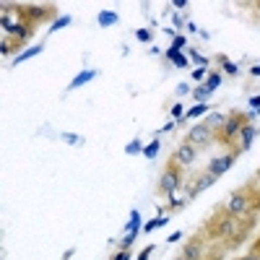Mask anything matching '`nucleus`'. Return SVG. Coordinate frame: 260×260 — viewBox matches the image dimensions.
<instances>
[{"mask_svg": "<svg viewBox=\"0 0 260 260\" xmlns=\"http://www.w3.org/2000/svg\"><path fill=\"white\" fill-rule=\"evenodd\" d=\"M135 151H141V141H130L125 146V154H135Z\"/></svg>", "mask_w": 260, "mask_h": 260, "instance_id": "obj_31", "label": "nucleus"}, {"mask_svg": "<svg viewBox=\"0 0 260 260\" xmlns=\"http://www.w3.org/2000/svg\"><path fill=\"white\" fill-rule=\"evenodd\" d=\"M164 224H169V219H159V221H148L146 224V232H154L156 226H164Z\"/></svg>", "mask_w": 260, "mask_h": 260, "instance_id": "obj_29", "label": "nucleus"}, {"mask_svg": "<svg viewBox=\"0 0 260 260\" xmlns=\"http://www.w3.org/2000/svg\"><path fill=\"white\" fill-rule=\"evenodd\" d=\"M70 255H73V252H70V250H68V252H65V255H63V260H70Z\"/></svg>", "mask_w": 260, "mask_h": 260, "instance_id": "obj_42", "label": "nucleus"}, {"mask_svg": "<svg viewBox=\"0 0 260 260\" xmlns=\"http://www.w3.org/2000/svg\"><path fill=\"white\" fill-rule=\"evenodd\" d=\"M219 63L224 65V70H226L229 75H237V73H239V68H237L234 63H229V57H226V55H219Z\"/></svg>", "mask_w": 260, "mask_h": 260, "instance_id": "obj_22", "label": "nucleus"}, {"mask_svg": "<svg viewBox=\"0 0 260 260\" xmlns=\"http://www.w3.org/2000/svg\"><path fill=\"white\" fill-rule=\"evenodd\" d=\"M247 115H242V112H232V115H226V122H224V128L216 133V138H219V143H224V146H232L234 143V148H237V138H239V130L247 125Z\"/></svg>", "mask_w": 260, "mask_h": 260, "instance_id": "obj_1", "label": "nucleus"}, {"mask_svg": "<svg viewBox=\"0 0 260 260\" xmlns=\"http://www.w3.org/2000/svg\"><path fill=\"white\" fill-rule=\"evenodd\" d=\"M172 8H188V0H175Z\"/></svg>", "mask_w": 260, "mask_h": 260, "instance_id": "obj_37", "label": "nucleus"}, {"mask_svg": "<svg viewBox=\"0 0 260 260\" xmlns=\"http://www.w3.org/2000/svg\"><path fill=\"white\" fill-rule=\"evenodd\" d=\"M237 260H260V255H255V252H252V255H244V257H237Z\"/></svg>", "mask_w": 260, "mask_h": 260, "instance_id": "obj_39", "label": "nucleus"}, {"mask_svg": "<svg viewBox=\"0 0 260 260\" xmlns=\"http://www.w3.org/2000/svg\"><path fill=\"white\" fill-rule=\"evenodd\" d=\"M237 156H239V151L232 148L229 154H221V156H216V159H211V161H208V172H211L213 177H221L224 172L232 169V164L237 161Z\"/></svg>", "mask_w": 260, "mask_h": 260, "instance_id": "obj_5", "label": "nucleus"}, {"mask_svg": "<svg viewBox=\"0 0 260 260\" xmlns=\"http://www.w3.org/2000/svg\"><path fill=\"white\" fill-rule=\"evenodd\" d=\"M112 260H130V255H128V250H117Z\"/></svg>", "mask_w": 260, "mask_h": 260, "instance_id": "obj_33", "label": "nucleus"}, {"mask_svg": "<svg viewBox=\"0 0 260 260\" xmlns=\"http://www.w3.org/2000/svg\"><path fill=\"white\" fill-rule=\"evenodd\" d=\"M255 135H257V130H255V125H244L242 130H239V138H237V151H247L250 146H252V141H255Z\"/></svg>", "mask_w": 260, "mask_h": 260, "instance_id": "obj_10", "label": "nucleus"}, {"mask_svg": "<svg viewBox=\"0 0 260 260\" xmlns=\"http://www.w3.org/2000/svg\"><path fill=\"white\" fill-rule=\"evenodd\" d=\"M213 182H216V177H213L211 172H206V175H201V177H195L193 180V185H190V190H188V201L190 198H195L198 193H203V190H208Z\"/></svg>", "mask_w": 260, "mask_h": 260, "instance_id": "obj_8", "label": "nucleus"}, {"mask_svg": "<svg viewBox=\"0 0 260 260\" xmlns=\"http://www.w3.org/2000/svg\"><path fill=\"white\" fill-rule=\"evenodd\" d=\"M185 203H188V198H177V193L169 195V208H172V211H175V208H182Z\"/></svg>", "mask_w": 260, "mask_h": 260, "instance_id": "obj_26", "label": "nucleus"}, {"mask_svg": "<svg viewBox=\"0 0 260 260\" xmlns=\"http://www.w3.org/2000/svg\"><path fill=\"white\" fill-rule=\"evenodd\" d=\"M39 52H42V44H37V47H29V50H24L21 55H16V57H13V65H21L24 60H29V57H37Z\"/></svg>", "mask_w": 260, "mask_h": 260, "instance_id": "obj_16", "label": "nucleus"}, {"mask_svg": "<svg viewBox=\"0 0 260 260\" xmlns=\"http://www.w3.org/2000/svg\"><path fill=\"white\" fill-rule=\"evenodd\" d=\"M172 24H175V26L180 29L182 24H185V19H182V16H180V13H175V16H172Z\"/></svg>", "mask_w": 260, "mask_h": 260, "instance_id": "obj_36", "label": "nucleus"}, {"mask_svg": "<svg viewBox=\"0 0 260 260\" xmlns=\"http://www.w3.org/2000/svg\"><path fill=\"white\" fill-rule=\"evenodd\" d=\"M73 19L70 16H60L57 21H52V26H50V32H57V29H63V26H68Z\"/></svg>", "mask_w": 260, "mask_h": 260, "instance_id": "obj_25", "label": "nucleus"}, {"mask_svg": "<svg viewBox=\"0 0 260 260\" xmlns=\"http://www.w3.org/2000/svg\"><path fill=\"white\" fill-rule=\"evenodd\" d=\"M226 211H229V216H244V213H250V195H247V188H244V190H237L232 198H229Z\"/></svg>", "mask_w": 260, "mask_h": 260, "instance_id": "obj_6", "label": "nucleus"}, {"mask_svg": "<svg viewBox=\"0 0 260 260\" xmlns=\"http://www.w3.org/2000/svg\"><path fill=\"white\" fill-rule=\"evenodd\" d=\"M177 239H182V234H180V232H175V234H169V239H166V242H177Z\"/></svg>", "mask_w": 260, "mask_h": 260, "instance_id": "obj_40", "label": "nucleus"}, {"mask_svg": "<svg viewBox=\"0 0 260 260\" xmlns=\"http://www.w3.org/2000/svg\"><path fill=\"white\" fill-rule=\"evenodd\" d=\"M182 188V166L177 161H169L166 169L161 172V180H159V190L164 195H175L177 190Z\"/></svg>", "mask_w": 260, "mask_h": 260, "instance_id": "obj_2", "label": "nucleus"}, {"mask_svg": "<svg viewBox=\"0 0 260 260\" xmlns=\"http://www.w3.org/2000/svg\"><path fill=\"white\" fill-rule=\"evenodd\" d=\"M166 57H169V63H175L177 68H185L188 63H190V60H188V55H182L180 50H175V47H169V50H166Z\"/></svg>", "mask_w": 260, "mask_h": 260, "instance_id": "obj_14", "label": "nucleus"}, {"mask_svg": "<svg viewBox=\"0 0 260 260\" xmlns=\"http://www.w3.org/2000/svg\"><path fill=\"white\" fill-rule=\"evenodd\" d=\"M156 151H159V138H154V141H151V143L143 148V156H146V159H154Z\"/></svg>", "mask_w": 260, "mask_h": 260, "instance_id": "obj_23", "label": "nucleus"}, {"mask_svg": "<svg viewBox=\"0 0 260 260\" xmlns=\"http://www.w3.org/2000/svg\"><path fill=\"white\" fill-rule=\"evenodd\" d=\"M224 122H226V115H221V112H211L208 117H206V125L211 128V130H221L224 128Z\"/></svg>", "mask_w": 260, "mask_h": 260, "instance_id": "obj_13", "label": "nucleus"}, {"mask_svg": "<svg viewBox=\"0 0 260 260\" xmlns=\"http://www.w3.org/2000/svg\"><path fill=\"white\" fill-rule=\"evenodd\" d=\"M151 37H154V34H151V29H138V32H135V39H138V42H151Z\"/></svg>", "mask_w": 260, "mask_h": 260, "instance_id": "obj_27", "label": "nucleus"}, {"mask_svg": "<svg viewBox=\"0 0 260 260\" xmlns=\"http://www.w3.org/2000/svg\"><path fill=\"white\" fill-rule=\"evenodd\" d=\"M175 260H185V257H175Z\"/></svg>", "mask_w": 260, "mask_h": 260, "instance_id": "obj_43", "label": "nucleus"}, {"mask_svg": "<svg viewBox=\"0 0 260 260\" xmlns=\"http://www.w3.org/2000/svg\"><path fill=\"white\" fill-rule=\"evenodd\" d=\"M250 107H252V110H255L257 115H260V97H252V99H250Z\"/></svg>", "mask_w": 260, "mask_h": 260, "instance_id": "obj_35", "label": "nucleus"}, {"mask_svg": "<svg viewBox=\"0 0 260 260\" xmlns=\"http://www.w3.org/2000/svg\"><path fill=\"white\" fill-rule=\"evenodd\" d=\"M177 94H182V97L190 94V83H180V86H177Z\"/></svg>", "mask_w": 260, "mask_h": 260, "instance_id": "obj_34", "label": "nucleus"}, {"mask_svg": "<svg viewBox=\"0 0 260 260\" xmlns=\"http://www.w3.org/2000/svg\"><path fill=\"white\" fill-rule=\"evenodd\" d=\"M120 21V16L115 11H99V16H97V24L102 26V29H107V26H115Z\"/></svg>", "mask_w": 260, "mask_h": 260, "instance_id": "obj_12", "label": "nucleus"}, {"mask_svg": "<svg viewBox=\"0 0 260 260\" xmlns=\"http://www.w3.org/2000/svg\"><path fill=\"white\" fill-rule=\"evenodd\" d=\"M169 115H172V117H175L177 122H180L182 117H185V112H182V104H180V102H177V104L172 107V112H169Z\"/></svg>", "mask_w": 260, "mask_h": 260, "instance_id": "obj_28", "label": "nucleus"}, {"mask_svg": "<svg viewBox=\"0 0 260 260\" xmlns=\"http://www.w3.org/2000/svg\"><path fill=\"white\" fill-rule=\"evenodd\" d=\"M250 75H255V78H257V75H260V63H257V65H252V68H250Z\"/></svg>", "mask_w": 260, "mask_h": 260, "instance_id": "obj_38", "label": "nucleus"}, {"mask_svg": "<svg viewBox=\"0 0 260 260\" xmlns=\"http://www.w3.org/2000/svg\"><path fill=\"white\" fill-rule=\"evenodd\" d=\"M172 47H175V50H182V47H185V37H182V34L172 37Z\"/></svg>", "mask_w": 260, "mask_h": 260, "instance_id": "obj_30", "label": "nucleus"}, {"mask_svg": "<svg viewBox=\"0 0 260 260\" xmlns=\"http://www.w3.org/2000/svg\"><path fill=\"white\" fill-rule=\"evenodd\" d=\"M195 156H198V148H195V146H190V143L185 141V143H180V146L175 148L172 161H177L180 166H188V164H193V161H195Z\"/></svg>", "mask_w": 260, "mask_h": 260, "instance_id": "obj_7", "label": "nucleus"}, {"mask_svg": "<svg viewBox=\"0 0 260 260\" xmlns=\"http://www.w3.org/2000/svg\"><path fill=\"white\" fill-rule=\"evenodd\" d=\"M94 75H97V70H81V73H78V75H75V78L70 81V86H68V89H78V86L89 83L91 78H94Z\"/></svg>", "mask_w": 260, "mask_h": 260, "instance_id": "obj_15", "label": "nucleus"}, {"mask_svg": "<svg viewBox=\"0 0 260 260\" xmlns=\"http://www.w3.org/2000/svg\"><path fill=\"white\" fill-rule=\"evenodd\" d=\"M190 146H195L198 151L201 148H208L213 141H216V135H213V130L206 125V122H198L195 128H190V133H188V138H185Z\"/></svg>", "mask_w": 260, "mask_h": 260, "instance_id": "obj_3", "label": "nucleus"}, {"mask_svg": "<svg viewBox=\"0 0 260 260\" xmlns=\"http://www.w3.org/2000/svg\"><path fill=\"white\" fill-rule=\"evenodd\" d=\"M206 75H208V70H206V68H195V70L190 73V78H193L198 86H201V81H206Z\"/></svg>", "mask_w": 260, "mask_h": 260, "instance_id": "obj_24", "label": "nucleus"}, {"mask_svg": "<svg viewBox=\"0 0 260 260\" xmlns=\"http://www.w3.org/2000/svg\"><path fill=\"white\" fill-rule=\"evenodd\" d=\"M185 260H201L203 257V247H201V242H198V237H195V242H188L185 244V255H182Z\"/></svg>", "mask_w": 260, "mask_h": 260, "instance_id": "obj_11", "label": "nucleus"}, {"mask_svg": "<svg viewBox=\"0 0 260 260\" xmlns=\"http://www.w3.org/2000/svg\"><path fill=\"white\" fill-rule=\"evenodd\" d=\"M16 47H19V44L16 42H8V37H3V42H0V55H13V52H16Z\"/></svg>", "mask_w": 260, "mask_h": 260, "instance_id": "obj_20", "label": "nucleus"}, {"mask_svg": "<svg viewBox=\"0 0 260 260\" xmlns=\"http://www.w3.org/2000/svg\"><path fill=\"white\" fill-rule=\"evenodd\" d=\"M135 239H138V232H128L125 237H122V239H120V250H130Z\"/></svg>", "mask_w": 260, "mask_h": 260, "instance_id": "obj_21", "label": "nucleus"}, {"mask_svg": "<svg viewBox=\"0 0 260 260\" xmlns=\"http://www.w3.org/2000/svg\"><path fill=\"white\" fill-rule=\"evenodd\" d=\"M190 97H193V99H195L198 104H206L211 94H208V89H206V86L201 83V86H195V89H193V94H190Z\"/></svg>", "mask_w": 260, "mask_h": 260, "instance_id": "obj_19", "label": "nucleus"}, {"mask_svg": "<svg viewBox=\"0 0 260 260\" xmlns=\"http://www.w3.org/2000/svg\"><path fill=\"white\" fill-rule=\"evenodd\" d=\"M34 34V24H26V21H21V24H16L13 26V32L8 34L11 37V42H16V44H21V42H26L29 37Z\"/></svg>", "mask_w": 260, "mask_h": 260, "instance_id": "obj_9", "label": "nucleus"}, {"mask_svg": "<svg viewBox=\"0 0 260 260\" xmlns=\"http://www.w3.org/2000/svg\"><path fill=\"white\" fill-rule=\"evenodd\" d=\"M151 252H154V244L143 247V250H141V255H138V260H148V257H151Z\"/></svg>", "mask_w": 260, "mask_h": 260, "instance_id": "obj_32", "label": "nucleus"}, {"mask_svg": "<svg viewBox=\"0 0 260 260\" xmlns=\"http://www.w3.org/2000/svg\"><path fill=\"white\" fill-rule=\"evenodd\" d=\"M221 81H224V78H221L219 73H208V75H206V83H203V86L208 89V94H213V91H216V89L221 86Z\"/></svg>", "mask_w": 260, "mask_h": 260, "instance_id": "obj_18", "label": "nucleus"}, {"mask_svg": "<svg viewBox=\"0 0 260 260\" xmlns=\"http://www.w3.org/2000/svg\"><path fill=\"white\" fill-rule=\"evenodd\" d=\"M188 60H190V63H195L198 68H206V65H208V57L198 52V47H190V50H188Z\"/></svg>", "mask_w": 260, "mask_h": 260, "instance_id": "obj_17", "label": "nucleus"}, {"mask_svg": "<svg viewBox=\"0 0 260 260\" xmlns=\"http://www.w3.org/2000/svg\"><path fill=\"white\" fill-rule=\"evenodd\" d=\"M252 252H255V255H260V239H257V242L252 244Z\"/></svg>", "mask_w": 260, "mask_h": 260, "instance_id": "obj_41", "label": "nucleus"}, {"mask_svg": "<svg viewBox=\"0 0 260 260\" xmlns=\"http://www.w3.org/2000/svg\"><path fill=\"white\" fill-rule=\"evenodd\" d=\"M19 16L26 24H37V21H44V19L55 16V6H26V8L19 11Z\"/></svg>", "mask_w": 260, "mask_h": 260, "instance_id": "obj_4", "label": "nucleus"}]
</instances>
